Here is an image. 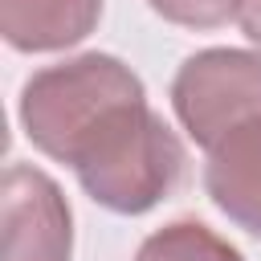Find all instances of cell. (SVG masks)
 <instances>
[{
  "label": "cell",
  "mask_w": 261,
  "mask_h": 261,
  "mask_svg": "<svg viewBox=\"0 0 261 261\" xmlns=\"http://www.w3.org/2000/svg\"><path fill=\"white\" fill-rule=\"evenodd\" d=\"M69 167L94 204L118 216H143L179 188L188 151L143 98L114 110L82 143Z\"/></svg>",
  "instance_id": "1"
},
{
  "label": "cell",
  "mask_w": 261,
  "mask_h": 261,
  "mask_svg": "<svg viewBox=\"0 0 261 261\" xmlns=\"http://www.w3.org/2000/svg\"><path fill=\"white\" fill-rule=\"evenodd\" d=\"M147 90L139 73L110 53H77L69 61L37 69L20 90V126L29 143L57 159L73 163L82 143L122 106L143 102Z\"/></svg>",
  "instance_id": "2"
},
{
  "label": "cell",
  "mask_w": 261,
  "mask_h": 261,
  "mask_svg": "<svg viewBox=\"0 0 261 261\" xmlns=\"http://www.w3.org/2000/svg\"><path fill=\"white\" fill-rule=\"evenodd\" d=\"M171 106L192 143L212 151L237 126L261 118V53L200 49L171 77Z\"/></svg>",
  "instance_id": "3"
},
{
  "label": "cell",
  "mask_w": 261,
  "mask_h": 261,
  "mask_svg": "<svg viewBox=\"0 0 261 261\" xmlns=\"http://www.w3.org/2000/svg\"><path fill=\"white\" fill-rule=\"evenodd\" d=\"M73 212L57 179L33 163H12L0 179V261H69Z\"/></svg>",
  "instance_id": "4"
},
{
  "label": "cell",
  "mask_w": 261,
  "mask_h": 261,
  "mask_svg": "<svg viewBox=\"0 0 261 261\" xmlns=\"http://www.w3.org/2000/svg\"><path fill=\"white\" fill-rule=\"evenodd\" d=\"M208 200L249 237H261V118L224 135L204 163Z\"/></svg>",
  "instance_id": "5"
},
{
  "label": "cell",
  "mask_w": 261,
  "mask_h": 261,
  "mask_svg": "<svg viewBox=\"0 0 261 261\" xmlns=\"http://www.w3.org/2000/svg\"><path fill=\"white\" fill-rule=\"evenodd\" d=\"M102 20V0H0V33L20 53H57L86 41Z\"/></svg>",
  "instance_id": "6"
},
{
  "label": "cell",
  "mask_w": 261,
  "mask_h": 261,
  "mask_svg": "<svg viewBox=\"0 0 261 261\" xmlns=\"http://www.w3.org/2000/svg\"><path fill=\"white\" fill-rule=\"evenodd\" d=\"M135 261H241V253L200 220H171L139 245Z\"/></svg>",
  "instance_id": "7"
},
{
  "label": "cell",
  "mask_w": 261,
  "mask_h": 261,
  "mask_svg": "<svg viewBox=\"0 0 261 261\" xmlns=\"http://www.w3.org/2000/svg\"><path fill=\"white\" fill-rule=\"evenodd\" d=\"M147 8L184 29H216L241 12V0H147Z\"/></svg>",
  "instance_id": "8"
},
{
  "label": "cell",
  "mask_w": 261,
  "mask_h": 261,
  "mask_svg": "<svg viewBox=\"0 0 261 261\" xmlns=\"http://www.w3.org/2000/svg\"><path fill=\"white\" fill-rule=\"evenodd\" d=\"M237 20H241V33H245L253 45H261V0H241Z\"/></svg>",
  "instance_id": "9"
}]
</instances>
